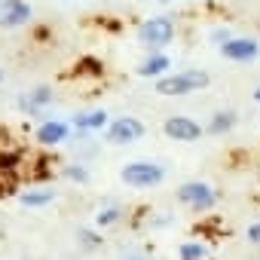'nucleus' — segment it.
<instances>
[{
  "label": "nucleus",
  "mask_w": 260,
  "mask_h": 260,
  "mask_svg": "<svg viewBox=\"0 0 260 260\" xmlns=\"http://www.w3.org/2000/svg\"><path fill=\"white\" fill-rule=\"evenodd\" d=\"M233 122H236V116L226 110V113H214V119H211V132H226V128H233Z\"/></svg>",
  "instance_id": "13"
},
{
  "label": "nucleus",
  "mask_w": 260,
  "mask_h": 260,
  "mask_svg": "<svg viewBox=\"0 0 260 260\" xmlns=\"http://www.w3.org/2000/svg\"><path fill=\"white\" fill-rule=\"evenodd\" d=\"M49 95H52L49 89H37V92L31 95V101H28V107H34V104H43V101H49Z\"/></svg>",
  "instance_id": "16"
},
{
  "label": "nucleus",
  "mask_w": 260,
  "mask_h": 260,
  "mask_svg": "<svg viewBox=\"0 0 260 260\" xmlns=\"http://www.w3.org/2000/svg\"><path fill=\"white\" fill-rule=\"evenodd\" d=\"M68 178H74V181H86L89 175H86L83 169H68Z\"/></svg>",
  "instance_id": "19"
},
{
  "label": "nucleus",
  "mask_w": 260,
  "mask_h": 260,
  "mask_svg": "<svg viewBox=\"0 0 260 260\" xmlns=\"http://www.w3.org/2000/svg\"><path fill=\"white\" fill-rule=\"evenodd\" d=\"M208 257V248L199 245V242H187L181 245V260H205Z\"/></svg>",
  "instance_id": "12"
},
{
  "label": "nucleus",
  "mask_w": 260,
  "mask_h": 260,
  "mask_svg": "<svg viewBox=\"0 0 260 260\" xmlns=\"http://www.w3.org/2000/svg\"><path fill=\"white\" fill-rule=\"evenodd\" d=\"M0 80H4V74H0Z\"/></svg>",
  "instance_id": "22"
},
{
  "label": "nucleus",
  "mask_w": 260,
  "mask_h": 260,
  "mask_svg": "<svg viewBox=\"0 0 260 260\" xmlns=\"http://www.w3.org/2000/svg\"><path fill=\"white\" fill-rule=\"evenodd\" d=\"M162 128H166V135L175 138V141H196L202 135V125L196 119H190V116H169Z\"/></svg>",
  "instance_id": "6"
},
{
  "label": "nucleus",
  "mask_w": 260,
  "mask_h": 260,
  "mask_svg": "<svg viewBox=\"0 0 260 260\" xmlns=\"http://www.w3.org/2000/svg\"><path fill=\"white\" fill-rule=\"evenodd\" d=\"M132 260H138V257H132Z\"/></svg>",
  "instance_id": "23"
},
{
  "label": "nucleus",
  "mask_w": 260,
  "mask_h": 260,
  "mask_svg": "<svg viewBox=\"0 0 260 260\" xmlns=\"http://www.w3.org/2000/svg\"><path fill=\"white\" fill-rule=\"evenodd\" d=\"M257 52H260V46L254 40H248V37H239V40H226L223 43V58H230V61H251Z\"/></svg>",
  "instance_id": "8"
},
{
  "label": "nucleus",
  "mask_w": 260,
  "mask_h": 260,
  "mask_svg": "<svg viewBox=\"0 0 260 260\" xmlns=\"http://www.w3.org/2000/svg\"><path fill=\"white\" fill-rule=\"evenodd\" d=\"M52 199H55L52 190H43V193H25V196H22L25 205H46V202H52Z\"/></svg>",
  "instance_id": "14"
},
{
  "label": "nucleus",
  "mask_w": 260,
  "mask_h": 260,
  "mask_svg": "<svg viewBox=\"0 0 260 260\" xmlns=\"http://www.w3.org/2000/svg\"><path fill=\"white\" fill-rule=\"evenodd\" d=\"M107 122V113L104 110H92V113H83V116H74V125L83 128V132H92V128H101Z\"/></svg>",
  "instance_id": "10"
},
{
  "label": "nucleus",
  "mask_w": 260,
  "mask_h": 260,
  "mask_svg": "<svg viewBox=\"0 0 260 260\" xmlns=\"http://www.w3.org/2000/svg\"><path fill=\"white\" fill-rule=\"evenodd\" d=\"M138 34H141V43H147V46H166V43H172V37H175V25H172V19L156 16V19L144 22Z\"/></svg>",
  "instance_id": "3"
},
{
  "label": "nucleus",
  "mask_w": 260,
  "mask_h": 260,
  "mask_svg": "<svg viewBox=\"0 0 260 260\" xmlns=\"http://www.w3.org/2000/svg\"><path fill=\"white\" fill-rule=\"evenodd\" d=\"M31 19V7L25 0H7L4 7H0V25L4 28H19Z\"/></svg>",
  "instance_id": "7"
},
{
  "label": "nucleus",
  "mask_w": 260,
  "mask_h": 260,
  "mask_svg": "<svg viewBox=\"0 0 260 260\" xmlns=\"http://www.w3.org/2000/svg\"><path fill=\"white\" fill-rule=\"evenodd\" d=\"M178 196H181V202L193 205L196 211H208V208L214 205V190H211L208 184H199V181L184 184V187L178 190Z\"/></svg>",
  "instance_id": "5"
},
{
  "label": "nucleus",
  "mask_w": 260,
  "mask_h": 260,
  "mask_svg": "<svg viewBox=\"0 0 260 260\" xmlns=\"http://www.w3.org/2000/svg\"><path fill=\"white\" fill-rule=\"evenodd\" d=\"M80 239H83L86 245H101V239H98L95 233H89V230H80Z\"/></svg>",
  "instance_id": "17"
},
{
  "label": "nucleus",
  "mask_w": 260,
  "mask_h": 260,
  "mask_svg": "<svg viewBox=\"0 0 260 260\" xmlns=\"http://www.w3.org/2000/svg\"><path fill=\"white\" fill-rule=\"evenodd\" d=\"M116 220H119V211L116 208H107V211L98 214V226H107V223H116Z\"/></svg>",
  "instance_id": "15"
},
{
  "label": "nucleus",
  "mask_w": 260,
  "mask_h": 260,
  "mask_svg": "<svg viewBox=\"0 0 260 260\" xmlns=\"http://www.w3.org/2000/svg\"><path fill=\"white\" fill-rule=\"evenodd\" d=\"M248 239H251L254 245H260V223H251V226H248Z\"/></svg>",
  "instance_id": "18"
},
{
  "label": "nucleus",
  "mask_w": 260,
  "mask_h": 260,
  "mask_svg": "<svg viewBox=\"0 0 260 260\" xmlns=\"http://www.w3.org/2000/svg\"><path fill=\"white\" fill-rule=\"evenodd\" d=\"M166 178V172H162V166H156V162H128L125 169H122V181L128 184V187H153V184H159Z\"/></svg>",
  "instance_id": "2"
},
{
  "label": "nucleus",
  "mask_w": 260,
  "mask_h": 260,
  "mask_svg": "<svg viewBox=\"0 0 260 260\" xmlns=\"http://www.w3.org/2000/svg\"><path fill=\"white\" fill-rule=\"evenodd\" d=\"M166 68H169V58H166V55H153V58H147V61L138 68V74H141V77H159Z\"/></svg>",
  "instance_id": "11"
},
{
  "label": "nucleus",
  "mask_w": 260,
  "mask_h": 260,
  "mask_svg": "<svg viewBox=\"0 0 260 260\" xmlns=\"http://www.w3.org/2000/svg\"><path fill=\"white\" fill-rule=\"evenodd\" d=\"M64 135H68V125L64 122H43L40 128H37V141L40 144H46V147H52V144H61L64 141Z\"/></svg>",
  "instance_id": "9"
},
{
  "label": "nucleus",
  "mask_w": 260,
  "mask_h": 260,
  "mask_svg": "<svg viewBox=\"0 0 260 260\" xmlns=\"http://www.w3.org/2000/svg\"><path fill=\"white\" fill-rule=\"evenodd\" d=\"M254 98H257V101H260V89H257V92H254Z\"/></svg>",
  "instance_id": "20"
},
{
  "label": "nucleus",
  "mask_w": 260,
  "mask_h": 260,
  "mask_svg": "<svg viewBox=\"0 0 260 260\" xmlns=\"http://www.w3.org/2000/svg\"><path fill=\"white\" fill-rule=\"evenodd\" d=\"M144 135V125L138 122V119H132V116H122V119H116L110 128H107V141L110 144H132V141H138Z\"/></svg>",
  "instance_id": "4"
},
{
  "label": "nucleus",
  "mask_w": 260,
  "mask_h": 260,
  "mask_svg": "<svg viewBox=\"0 0 260 260\" xmlns=\"http://www.w3.org/2000/svg\"><path fill=\"white\" fill-rule=\"evenodd\" d=\"M202 86H208V74L184 71V74H175V77H162L156 83V92L159 95H190V92H199Z\"/></svg>",
  "instance_id": "1"
},
{
  "label": "nucleus",
  "mask_w": 260,
  "mask_h": 260,
  "mask_svg": "<svg viewBox=\"0 0 260 260\" xmlns=\"http://www.w3.org/2000/svg\"><path fill=\"white\" fill-rule=\"evenodd\" d=\"M159 4H169V0H159Z\"/></svg>",
  "instance_id": "21"
}]
</instances>
